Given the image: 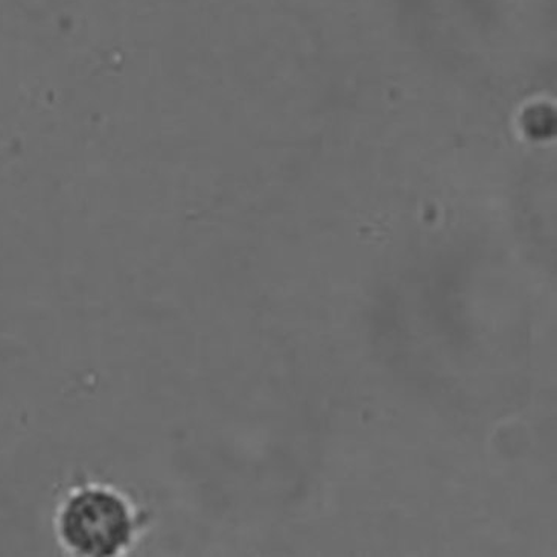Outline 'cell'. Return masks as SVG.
<instances>
[{"label": "cell", "instance_id": "obj_1", "mask_svg": "<svg viewBox=\"0 0 557 557\" xmlns=\"http://www.w3.org/2000/svg\"><path fill=\"white\" fill-rule=\"evenodd\" d=\"M150 522V512L124 487L82 479L57 499L52 532L63 555L124 557L139 547Z\"/></svg>", "mask_w": 557, "mask_h": 557}]
</instances>
